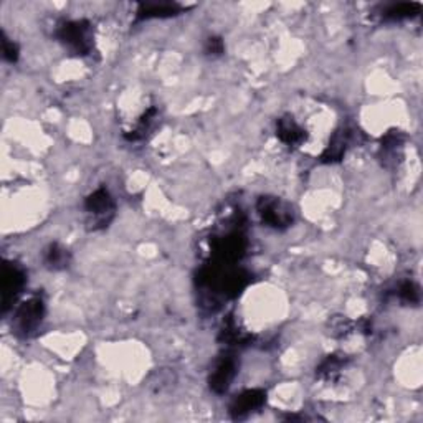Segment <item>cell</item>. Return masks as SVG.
<instances>
[{
	"instance_id": "ba28073f",
	"label": "cell",
	"mask_w": 423,
	"mask_h": 423,
	"mask_svg": "<svg viewBox=\"0 0 423 423\" xmlns=\"http://www.w3.org/2000/svg\"><path fill=\"white\" fill-rule=\"evenodd\" d=\"M182 12V7L177 4L170 2H147L141 4L139 11H137V18L141 20H147V18H163V17H172Z\"/></svg>"
},
{
	"instance_id": "5bb4252c",
	"label": "cell",
	"mask_w": 423,
	"mask_h": 423,
	"mask_svg": "<svg viewBox=\"0 0 423 423\" xmlns=\"http://www.w3.org/2000/svg\"><path fill=\"white\" fill-rule=\"evenodd\" d=\"M396 296L407 304H418L420 303V289L415 283L403 282L397 286Z\"/></svg>"
},
{
	"instance_id": "30bf717a",
	"label": "cell",
	"mask_w": 423,
	"mask_h": 423,
	"mask_svg": "<svg viewBox=\"0 0 423 423\" xmlns=\"http://www.w3.org/2000/svg\"><path fill=\"white\" fill-rule=\"evenodd\" d=\"M351 142V132L348 130L336 132L334 137H332L329 146L326 147V151L322 152L321 159L322 163H336V160H341L342 156L346 154Z\"/></svg>"
},
{
	"instance_id": "5b68a950",
	"label": "cell",
	"mask_w": 423,
	"mask_h": 423,
	"mask_svg": "<svg viewBox=\"0 0 423 423\" xmlns=\"http://www.w3.org/2000/svg\"><path fill=\"white\" fill-rule=\"evenodd\" d=\"M25 286V273L15 263L4 265V312L8 310L11 303Z\"/></svg>"
},
{
	"instance_id": "7a4b0ae2",
	"label": "cell",
	"mask_w": 423,
	"mask_h": 423,
	"mask_svg": "<svg viewBox=\"0 0 423 423\" xmlns=\"http://www.w3.org/2000/svg\"><path fill=\"white\" fill-rule=\"evenodd\" d=\"M84 208H87L88 215L93 217V228H96L108 225L111 222L116 206H114L113 197L109 196L106 189H98L94 190L91 196L87 197Z\"/></svg>"
},
{
	"instance_id": "6da1fadb",
	"label": "cell",
	"mask_w": 423,
	"mask_h": 423,
	"mask_svg": "<svg viewBox=\"0 0 423 423\" xmlns=\"http://www.w3.org/2000/svg\"><path fill=\"white\" fill-rule=\"evenodd\" d=\"M58 38L68 46L75 55L84 56L93 50V30L91 23L87 20H70L61 23L58 28Z\"/></svg>"
},
{
	"instance_id": "52a82bcc",
	"label": "cell",
	"mask_w": 423,
	"mask_h": 423,
	"mask_svg": "<svg viewBox=\"0 0 423 423\" xmlns=\"http://www.w3.org/2000/svg\"><path fill=\"white\" fill-rule=\"evenodd\" d=\"M236 374V360L234 358H223L218 360L215 369L210 374V389L215 393H225L230 387V384L234 382Z\"/></svg>"
},
{
	"instance_id": "e0dca14e",
	"label": "cell",
	"mask_w": 423,
	"mask_h": 423,
	"mask_svg": "<svg viewBox=\"0 0 423 423\" xmlns=\"http://www.w3.org/2000/svg\"><path fill=\"white\" fill-rule=\"evenodd\" d=\"M225 50V45H223V40L220 37H210L206 44V53L210 56H218L223 53Z\"/></svg>"
},
{
	"instance_id": "9a60e30c",
	"label": "cell",
	"mask_w": 423,
	"mask_h": 423,
	"mask_svg": "<svg viewBox=\"0 0 423 423\" xmlns=\"http://www.w3.org/2000/svg\"><path fill=\"white\" fill-rule=\"evenodd\" d=\"M342 364H344V362H342V359L337 358V355H329V358H327L324 362H322L320 367H317V375H320V377L329 379L334 374L339 372Z\"/></svg>"
},
{
	"instance_id": "9c48e42d",
	"label": "cell",
	"mask_w": 423,
	"mask_h": 423,
	"mask_svg": "<svg viewBox=\"0 0 423 423\" xmlns=\"http://www.w3.org/2000/svg\"><path fill=\"white\" fill-rule=\"evenodd\" d=\"M277 136L279 141L284 142L288 146H299L306 139L304 131L299 127V125L291 118H282L277 122Z\"/></svg>"
},
{
	"instance_id": "4fadbf2b",
	"label": "cell",
	"mask_w": 423,
	"mask_h": 423,
	"mask_svg": "<svg viewBox=\"0 0 423 423\" xmlns=\"http://www.w3.org/2000/svg\"><path fill=\"white\" fill-rule=\"evenodd\" d=\"M156 120V109L151 108L149 111H146L144 114L141 116V120L137 121V125L134 130H132L130 134H126V139L127 141H137V139H142V137L146 136V132L151 130L152 122H154Z\"/></svg>"
},
{
	"instance_id": "3957f363",
	"label": "cell",
	"mask_w": 423,
	"mask_h": 423,
	"mask_svg": "<svg viewBox=\"0 0 423 423\" xmlns=\"http://www.w3.org/2000/svg\"><path fill=\"white\" fill-rule=\"evenodd\" d=\"M256 208H258V213L268 227L283 228L291 225V208L277 197H261L256 203Z\"/></svg>"
},
{
	"instance_id": "277c9868",
	"label": "cell",
	"mask_w": 423,
	"mask_h": 423,
	"mask_svg": "<svg viewBox=\"0 0 423 423\" xmlns=\"http://www.w3.org/2000/svg\"><path fill=\"white\" fill-rule=\"evenodd\" d=\"M45 315V306L44 301L40 298H32L27 303H23L18 308L17 316H15V326L17 331L22 336H30L32 332L38 329V326L42 324Z\"/></svg>"
},
{
	"instance_id": "7c38bea8",
	"label": "cell",
	"mask_w": 423,
	"mask_h": 423,
	"mask_svg": "<svg viewBox=\"0 0 423 423\" xmlns=\"http://www.w3.org/2000/svg\"><path fill=\"white\" fill-rule=\"evenodd\" d=\"M422 6L415 2H405V4H396V6H391L384 12V17L387 20H403V18H412L415 17L418 12H420Z\"/></svg>"
},
{
	"instance_id": "2e32d148",
	"label": "cell",
	"mask_w": 423,
	"mask_h": 423,
	"mask_svg": "<svg viewBox=\"0 0 423 423\" xmlns=\"http://www.w3.org/2000/svg\"><path fill=\"white\" fill-rule=\"evenodd\" d=\"M2 49H4V56L11 63H15L18 60V46L13 42L8 40L6 35H2Z\"/></svg>"
},
{
	"instance_id": "8992f818",
	"label": "cell",
	"mask_w": 423,
	"mask_h": 423,
	"mask_svg": "<svg viewBox=\"0 0 423 423\" xmlns=\"http://www.w3.org/2000/svg\"><path fill=\"white\" fill-rule=\"evenodd\" d=\"M265 402H266L265 391H261V389L246 391L244 393H240V396L232 402L230 413L232 417L239 420V418H245L246 415H250L251 412L258 410V408L265 405Z\"/></svg>"
},
{
	"instance_id": "8fae6325",
	"label": "cell",
	"mask_w": 423,
	"mask_h": 423,
	"mask_svg": "<svg viewBox=\"0 0 423 423\" xmlns=\"http://www.w3.org/2000/svg\"><path fill=\"white\" fill-rule=\"evenodd\" d=\"M44 261L50 270H55V272H58V270H65L66 266H68L70 253H68V250L65 248V246H61L58 244H51L49 248L45 250Z\"/></svg>"
}]
</instances>
